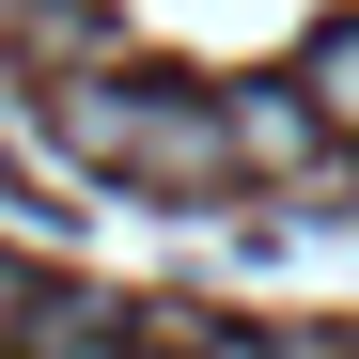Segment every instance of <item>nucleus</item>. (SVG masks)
I'll use <instances>...</instances> for the list:
<instances>
[{
  "instance_id": "obj_1",
  "label": "nucleus",
  "mask_w": 359,
  "mask_h": 359,
  "mask_svg": "<svg viewBox=\"0 0 359 359\" xmlns=\"http://www.w3.org/2000/svg\"><path fill=\"white\" fill-rule=\"evenodd\" d=\"M63 141L94 172H141V188H219V172H250L234 156V94H172V79H126V63H94L63 94Z\"/></svg>"
},
{
  "instance_id": "obj_2",
  "label": "nucleus",
  "mask_w": 359,
  "mask_h": 359,
  "mask_svg": "<svg viewBox=\"0 0 359 359\" xmlns=\"http://www.w3.org/2000/svg\"><path fill=\"white\" fill-rule=\"evenodd\" d=\"M0 359H141V313L94 297V281H32V313H16Z\"/></svg>"
},
{
  "instance_id": "obj_3",
  "label": "nucleus",
  "mask_w": 359,
  "mask_h": 359,
  "mask_svg": "<svg viewBox=\"0 0 359 359\" xmlns=\"http://www.w3.org/2000/svg\"><path fill=\"white\" fill-rule=\"evenodd\" d=\"M313 141H328L313 94H234V156L250 172H313Z\"/></svg>"
},
{
  "instance_id": "obj_4",
  "label": "nucleus",
  "mask_w": 359,
  "mask_h": 359,
  "mask_svg": "<svg viewBox=\"0 0 359 359\" xmlns=\"http://www.w3.org/2000/svg\"><path fill=\"white\" fill-rule=\"evenodd\" d=\"M297 94L328 109V141H359V16H344V32H313V63H297Z\"/></svg>"
},
{
  "instance_id": "obj_5",
  "label": "nucleus",
  "mask_w": 359,
  "mask_h": 359,
  "mask_svg": "<svg viewBox=\"0 0 359 359\" xmlns=\"http://www.w3.org/2000/svg\"><path fill=\"white\" fill-rule=\"evenodd\" d=\"M266 359H359V344H344V328H281Z\"/></svg>"
},
{
  "instance_id": "obj_6",
  "label": "nucleus",
  "mask_w": 359,
  "mask_h": 359,
  "mask_svg": "<svg viewBox=\"0 0 359 359\" xmlns=\"http://www.w3.org/2000/svg\"><path fill=\"white\" fill-rule=\"evenodd\" d=\"M16 313H32V266H16V250H0V344H16Z\"/></svg>"
}]
</instances>
